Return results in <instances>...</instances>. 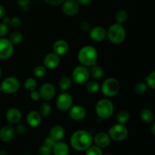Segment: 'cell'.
I'll return each instance as SVG.
<instances>
[{"instance_id":"45","label":"cell","mask_w":155,"mask_h":155,"mask_svg":"<svg viewBox=\"0 0 155 155\" xmlns=\"http://www.w3.org/2000/svg\"><path fill=\"white\" fill-rule=\"evenodd\" d=\"M75 1L80 5L87 6L89 5L93 2V0H75Z\"/></svg>"},{"instance_id":"23","label":"cell","mask_w":155,"mask_h":155,"mask_svg":"<svg viewBox=\"0 0 155 155\" xmlns=\"http://www.w3.org/2000/svg\"><path fill=\"white\" fill-rule=\"evenodd\" d=\"M89 73L91 74L92 77H93L95 80H101L103 77H104V70L101 67L98 66L97 64L92 65V68H91V71H89Z\"/></svg>"},{"instance_id":"26","label":"cell","mask_w":155,"mask_h":155,"mask_svg":"<svg viewBox=\"0 0 155 155\" xmlns=\"http://www.w3.org/2000/svg\"><path fill=\"white\" fill-rule=\"evenodd\" d=\"M128 13H127V11L124 10V9L117 11V12L115 15V20H116L117 24H122V25L124 23L127 22V21L128 20Z\"/></svg>"},{"instance_id":"49","label":"cell","mask_w":155,"mask_h":155,"mask_svg":"<svg viewBox=\"0 0 155 155\" xmlns=\"http://www.w3.org/2000/svg\"><path fill=\"white\" fill-rule=\"evenodd\" d=\"M154 127H155V123L153 122L152 129H151V132H152V134H153V135L155 134V133H154Z\"/></svg>"},{"instance_id":"22","label":"cell","mask_w":155,"mask_h":155,"mask_svg":"<svg viewBox=\"0 0 155 155\" xmlns=\"http://www.w3.org/2000/svg\"><path fill=\"white\" fill-rule=\"evenodd\" d=\"M69 146L65 142L59 141L56 142L52 148V153L54 155H68Z\"/></svg>"},{"instance_id":"21","label":"cell","mask_w":155,"mask_h":155,"mask_svg":"<svg viewBox=\"0 0 155 155\" xmlns=\"http://www.w3.org/2000/svg\"><path fill=\"white\" fill-rule=\"evenodd\" d=\"M65 136V130L62 126L54 125L50 129L49 136L55 142H59L64 139Z\"/></svg>"},{"instance_id":"32","label":"cell","mask_w":155,"mask_h":155,"mask_svg":"<svg viewBox=\"0 0 155 155\" xmlns=\"http://www.w3.org/2000/svg\"><path fill=\"white\" fill-rule=\"evenodd\" d=\"M24 86L26 90L31 92V91L36 89V86H37V83H36V80L34 78L30 77V78H27L25 80Z\"/></svg>"},{"instance_id":"42","label":"cell","mask_w":155,"mask_h":155,"mask_svg":"<svg viewBox=\"0 0 155 155\" xmlns=\"http://www.w3.org/2000/svg\"><path fill=\"white\" fill-rule=\"evenodd\" d=\"M30 98L33 101H39L40 98V94H39V91H36V89L31 91L30 92Z\"/></svg>"},{"instance_id":"20","label":"cell","mask_w":155,"mask_h":155,"mask_svg":"<svg viewBox=\"0 0 155 155\" xmlns=\"http://www.w3.org/2000/svg\"><path fill=\"white\" fill-rule=\"evenodd\" d=\"M52 50L53 52L58 56H63L66 54L69 50V45L68 42L64 39H58L53 44Z\"/></svg>"},{"instance_id":"24","label":"cell","mask_w":155,"mask_h":155,"mask_svg":"<svg viewBox=\"0 0 155 155\" xmlns=\"http://www.w3.org/2000/svg\"><path fill=\"white\" fill-rule=\"evenodd\" d=\"M140 118L143 122L146 124H151L154 122V114L149 109H143L140 113Z\"/></svg>"},{"instance_id":"52","label":"cell","mask_w":155,"mask_h":155,"mask_svg":"<svg viewBox=\"0 0 155 155\" xmlns=\"http://www.w3.org/2000/svg\"><path fill=\"white\" fill-rule=\"evenodd\" d=\"M103 155H112V154H103Z\"/></svg>"},{"instance_id":"9","label":"cell","mask_w":155,"mask_h":155,"mask_svg":"<svg viewBox=\"0 0 155 155\" xmlns=\"http://www.w3.org/2000/svg\"><path fill=\"white\" fill-rule=\"evenodd\" d=\"M74 99L71 94L64 92L58 95L56 100V107L61 111H67L73 105Z\"/></svg>"},{"instance_id":"35","label":"cell","mask_w":155,"mask_h":155,"mask_svg":"<svg viewBox=\"0 0 155 155\" xmlns=\"http://www.w3.org/2000/svg\"><path fill=\"white\" fill-rule=\"evenodd\" d=\"M85 155H103V151L99 147L96 145H91L88 149L86 150Z\"/></svg>"},{"instance_id":"39","label":"cell","mask_w":155,"mask_h":155,"mask_svg":"<svg viewBox=\"0 0 155 155\" xmlns=\"http://www.w3.org/2000/svg\"><path fill=\"white\" fill-rule=\"evenodd\" d=\"M16 133H18L20 135H24L27 133V127H26L24 124H20L17 127L16 130H15Z\"/></svg>"},{"instance_id":"46","label":"cell","mask_w":155,"mask_h":155,"mask_svg":"<svg viewBox=\"0 0 155 155\" xmlns=\"http://www.w3.org/2000/svg\"><path fill=\"white\" fill-rule=\"evenodd\" d=\"M5 15V9L2 5H0V19H2Z\"/></svg>"},{"instance_id":"43","label":"cell","mask_w":155,"mask_h":155,"mask_svg":"<svg viewBox=\"0 0 155 155\" xmlns=\"http://www.w3.org/2000/svg\"><path fill=\"white\" fill-rule=\"evenodd\" d=\"M64 0H45V2L51 6H58L61 5Z\"/></svg>"},{"instance_id":"15","label":"cell","mask_w":155,"mask_h":155,"mask_svg":"<svg viewBox=\"0 0 155 155\" xmlns=\"http://www.w3.org/2000/svg\"><path fill=\"white\" fill-rule=\"evenodd\" d=\"M60 62V56L56 54L55 53L51 52L47 54L44 58L43 66L46 69L53 70L55 69L59 66Z\"/></svg>"},{"instance_id":"3","label":"cell","mask_w":155,"mask_h":155,"mask_svg":"<svg viewBox=\"0 0 155 155\" xmlns=\"http://www.w3.org/2000/svg\"><path fill=\"white\" fill-rule=\"evenodd\" d=\"M127 32L122 24H114L109 27L107 31V36L111 43L118 45L125 40Z\"/></svg>"},{"instance_id":"41","label":"cell","mask_w":155,"mask_h":155,"mask_svg":"<svg viewBox=\"0 0 155 155\" xmlns=\"http://www.w3.org/2000/svg\"><path fill=\"white\" fill-rule=\"evenodd\" d=\"M18 5L23 9L28 8V6L30 3V0H17Z\"/></svg>"},{"instance_id":"44","label":"cell","mask_w":155,"mask_h":155,"mask_svg":"<svg viewBox=\"0 0 155 155\" xmlns=\"http://www.w3.org/2000/svg\"><path fill=\"white\" fill-rule=\"evenodd\" d=\"M80 29L84 32L89 31V30L91 29L90 25H89V23L86 22V21H83V22H82L81 24H80Z\"/></svg>"},{"instance_id":"36","label":"cell","mask_w":155,"mask_h":155,"mask_svg":"<svg viewBox=\"0 0 155 155\" xmlns=\"http://www.w3.org/2000/svg\"><path fill=\"white\" fill-rule=\"evenodd\" d=\"M52 153V148L42 144L39 148V155H51Z\"/></svg>"},{"instance_id":"27","label":"cell","mask_w":155,"mask_h":155,"mask_svg":"<svg viewBox=\"0 0 155 155\" xmlns=\"http://www.w3.org/2000/svg\"><path fill=\"white\" fill-rule=\"evenodd\" d=\"M130 119V114L127 110H122L119 111L117 114V121L118 124H124L125 125L127 123L129 122Z\"/></svg>"},{"instance_id":"12","label":"cell","mask_w":155,"mask_h":155,"mask_svg":"<svg viewBox=\"0 0 155 155\" xmlns=\"http://www.w3.org/2000/svg\"><path fill=\"white\" fill-rule=\"evenodd\" d=\"M40 98L45 101H50L55 96L56 90L54 86L50 83H45L40 86L39 89Z\"/></svg>"},{"instance_id":"40","label":"cell","mask_w":155,"mask_h":155,"mask_svg":"<svg viewBox=\"0 0 155 155\" xmlns=\"http://www.w3.org/2000/svg\"><path fill=\"white\" fill-rule=\"evenodd\" d=\"M55 142H56L54 140V139H52L49 136H48L47 137L45 138V139H44L43 144H45V145H47V146L52 148L53 146H54V145L55 144Z\"/></svg>"},{"instance_id":"30","label":"cell","mask_w":155,"mask_h":155,"mask_svg":"<svg viewBox=\"0 0 155 155\" xmlns=\"http://www.w3.org/2000/svg\"><path fill=\"white\" fill-rule=\"evenodd\" d=\"M39 113L43 117H47L51 113V107L48 103H43L39 106Z\"/></svg>"},{"instance_id":"1","label":"cell","mask_w":155,"mask_h":155,"mask_svg":"<svg viewBox=\"0 0 155 155\" xmlns=\"http://www.w3.org/2000/svg\"><path fill=\"white\" fill-rule=\"evenodd\" d=\"M71 145L77 151H84L93 143V137L87 130H80L74 132L71 138Z\"/></svg>"},{"instance_id":"51","label":"cell","mask_w":155,"mask_h":155,"mask_svg":"<svg viewBox=\"0 0 155 155\" xmlns=\"http://www.w3.org/2000/svg\"><path fill=\"white\" fill-rule=\"evenodd\" d=\"M2 92V87H1V85H0V92Z\"/></svg>"},{"instance_id":"17","label":"cell","mask_w":155,"mask_h":155,"mask_svg":"<svg viewBox=\"0 0 155 155\" xmlns=\"http://www.w3.org/2000/svg\"><path fill=\"white\" fill-rule=\"evenodd\" d=\"M93 142L95 145L99 147L100 148H107L111 142V139L109 136L108 133H99L93 138Z\"/></svg>"},{"instance_id":"37","label":"cell","mask_w":155,"mask_h":155,"mask_svg":"<svg viewBox=\"0 0 155 155\" xmlns=\"http://www.w3.org/2000/svg\"><path fill=\"white\" fill-rule=\"evenodd\" d=\"M21 24H22V22H21V19L19 18H18V17H14V18H11L8 25L12 28H18V27H21Z\"/></svg>"},{"instance_id":"29","label":"cell","mask_w":155,"mask_h":155,"mask_svg":"<svg viewBox=\"0 0 155 155\" xmlns=\"http://www.w3.org/2000/svg\"><path fill=\"white\" fill-rule=\"evenodd\" d=\"M100 84L97 81L92 80V81H88L86 83V90L90 93H96L100 90Z\"/></svg>"},{"instance_id":"10","label":"cell","mask_w":155,"mask_h":155,"mask_svg":"<svg viewBox=\"0 0 155 155\" xmlns=\"http://www.w3.org/2000/svg\"><path fill=\"white\" fill-rule=\"evenodd\" d=\"M14 53V45L8 39L0 38V59L9 58Z\"/></svg>"},{"instance_id":"5","label":"cell","mask_w":155,"mask_h":155,"mask_svg":"<svg viewBox=\"0 0 155 155\" xmlns=\"http://www.w3.org/2000/svg\"><path fill=\"white\" fill-rule=\"evenodd\" d=\"M100 89L103 95L106 97H114L117 95L120 89V85L119 81L117 79L110 77L104 80L102 83L101 86H100Z\"/></svg>"},{"instance_id":"7","label":"cell","mask_w":155,"mask_h":155,"mask_svg":"<svg viewBox=\"0 0 155 155\" xmlns=\"http://www.w3.org/2000/svg\"><path fill=\"white\" fill-rule=\"evenodd\" d=\"M90 73L87 67L83 65L76 67L72 72V80L78 85H83L89 81Z\"/></svg>"},{"instance_id":"28","label":"cell","mask_w":155,"mask_h":155,"mask_svg":"<svg viewBox=\"0 0 155 155\" xmlns=\"http://www.w3.org/2000/svg\"><path fill=\"white\" fill-rule=\"evenodd\" d=\"M23 39H24V36L22 33L20 31H15L10 35L8 39L13 45H18L22 42Z\"/></svg>"},{"instance_id":"11","label":"cell","mask_w":155,"mask_h":155,"mask_svg":"<svg viewBox=\"0 0 155 155\" xmlns=\"http://www.w3.org/2000/svg\"><path fill=\"white\" fill-rule=\"evenodd\" d=\"M61 5L62 12L68 17L75 16L80 12V5L75 0H64Z\"/></svg>"},{"instance_id":"25","label":"cell","mask_w":155,"mask_h":155,"mask_svg":"<svg viewBox=\"0 0 155 155\" xmlns=\"http://www.w3.org/2000/svg\"><path fill=\"white\" fill-rule=\"evenodd\" d=\"M58 85L59 87L62 91L66 92L72 86V80L68 76H64L59 80Z\"/></svg>"},{"instance_id":"47","label":"cell","mask_w":155,"mask_h":155,"mask_svg":"<svg viewBox=\"0 0 155 155\" xmlns=\"http://www.w3.org/2000/svg\"><path fill=\"white\" fill-rule=\"evenodd\" d=\"M2 19H3V22L2 23H4V24H7V25H8L9 22H10L11 18H8V17H4V18H3Z\"/></svg>"},{"instance_id":"34","label":"cell","mask_w":155,"mask_h":155,"mask_svg":"<svg viewBox=\"0 0 155 155\" xmlns=\"http://www.w3.org/2000/svg\"><path fill=\"white\" fill-rule=\"evenodd\" d=\"M144 80H145V83H146L147 86H149L151 89H155V72L154 71H152L151 74H149L148 75H147L146 77H145Z\"/></svg>"},{"instance_id":"8","label":"cell","mask_w":155,"mask_h":155,"mask_svg":"<svg viewBox=\"0 0 155 155\" xmlns=\"http://www.w3.org/2000/svg\"><path fill=\"white\" fill-rule=\"evenodd\" d=\"M2 90L6 94H14L18 92L21 86L18 79L15 77H8L2 82Z\"/></svg>"},{"instance_id":"14","label":"cell","mask_w":155,"mask_h":155,"mask_svg":"<svg viewBox=\"0 0 155 155\" xmlns=\"http://www.w3.org/2000/svg\"><path fill=\"white\" fill-rule=\"evenodd\" d=\"M89 37L96 42H102L107 37V31L101 26H96L89 30Z\"/></svg>"},{"instance_id":"4","label":"cell","mask_w":155,"mask_h":155,"mask_svg":"<svg viewBox=\"0 0 155 155\" xmlns=\"http://www.w3.org/2000/svg\"><path fill=\"white\" fill-rule=\"evenodd\" d=\"M114 111V104L107 98L100 99L95 105V112L101 119H107L110 117Z\"/></svg>"},{"instance_id":"2","label":"cell","mask_w":155,"mask_h":155,"mask_svg":"<svg viewBox=\"0 0 155 155\" xmlns=\"http://www.w3.org/2000/svg\"><path fill=\"white\" fill-rule=\"evenodd\" d=\"M98 57V51L92 45H85L82 47L77 54V58L81 65L87 68L97 64Z\"/></svg>"},{"instance_id":"19","label":"cell","mask_w":155,"mask_h":155,"mask_svg":"<svg viewBox=\"0 0 155 155\" xmlns=\"http://www.w3.org/2000/svg\"><path fill=\"white\" fill-rule=\"evenodd\" d=\"M42 117L39 111L36 110H31L27 115V123L32 128H36L39 127L42 123Z\"/></svg>"},{"instance_id":"48","label":"cell","mask_w":155,"mask_h":155,"mask_svg":"<svg viewBox=\"0 0 155 155\" xmlns=\"http://www.w3.org/2000/svg\"><path fill=\"white\" fill-rule=\"evenodd\" d=\"M0 155H8V154L7 151L2 149V150H0Z\"/></svg>"},{"instance_id":"13","label":"cell","mask_w":155,"mask_h":155,"mask_svg":"<svg viewBox=\"0 0 155 155\" xmlns=\"http://www.w3.org/2000/svg\"><path fill=\"white\" fill-rule=\"evenodd\" d=\"M68 110L70 117L74 121H82L86 117V108L82 105H72Z\"/></svg>"},{"instance_id":"6","label":"cell","mask_w":155,"mask_h":155,"mask_svg":"<svg viewBox=\"0 0 155 155\" xmlns=\"http://www.w3.org/2000/svg\"><path fill=\"white\" fill-rule=\"evenodd\" d=\"M129 134L128 129L124 124H117L112 126L108 131V135L111 140L115 142H122L125 140Z\"/></svg>"},{"instance_id":"38","label":"cell","mask_w":155,"mask_h":155,"mask_svg":"<svg viewBox=\"0 0 155 155\" xmlns=\"http://www.w3.org/2000/svg\"><path fill=\"white\" fill-rule=\"evenodd\" d=\"M8 31V25L4 23H0V38H4L5 36H7Z\"/></svg>"},{"instance_id":"50","label":"cell","mask_w":155,"mask_h":155,"mask_svg":"<svg viewBox=\"0 0 155 155\" xmlns=\"http://www.w3.org/2000/svg\"><path fill=\"white\" fill-rule=\"evenodd\" d=\"M2 68L1 67H0V79H1L2 77Z\"/></svg>"},{"instance_id":"31","label":"cell","mask_w":155,"mask_h":155,"mask_svg":"<svg viewBox=\"0 0 155 155\" xmlns=\"http://www.w3.org/2000/svg\"><path fill=\"white\" fill-rule=\"evenodd\" d=\"M148 89V86L145 82H139L134 86V92L135 93L139 95H142L145 93Z\"/></svg>"},{"instance_id":"16","label":"cell","mask_w":155,"mask_h":155,"mask_svg":"<svg viewBox=\"0 0 155 155\" xmlns=\"http://www.w3.org/2000/svg\"><path fill=\"white\" fill-rule=\"evenodd\" d=\"M16 131L11 125L3 126L0 129V140L3 142H10L15 138Z\"/></svg>"},{"instance_id":"18","label":"cell","mask_w":155,"mask_h":155,"mask_svg":"<svg viewBox=\"0 0 155 155\" xmlns=\"http://www.w3.org/2000/svg\"><path fill=\"white\" fill-rule=\"evenodd\" d=\"M6 119L11 124H17L21 121L22 114L17 107H10L6 112Z\"/></svg>"},{"instance_id":"53","label":"cell","mask_w":155,"mask_h":155,"mask_svg":"<svg viewBox=\"0 0 155 155\" xmlns=\"http://www.w3.org/2000/svg\"><path fill=\"white\" fill-rule=\"evenodd\" d=\"M23 155H31V154H23Z\"/></svg>"},{"instance_id":"33","label":"cell","mask_w":155,"mask_h":155,"mask_svg":"<svg viewBox=\"0 0 155 155\" xmlns=\"http://www.w3.org/2000/svg\"><path fill=\"white\" fill-rule=\"evenodd\" d=\"M33 74L36 78H42L46 74V68L43 65H37L33 69Z\"/></svg>"}]
</instances>
